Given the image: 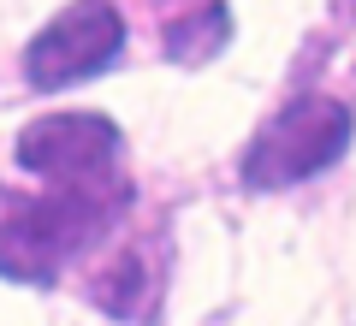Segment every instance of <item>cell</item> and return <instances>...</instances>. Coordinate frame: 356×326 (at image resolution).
Returning a JSON list of instances; mask_svg holds the SVG:
<instances>
[{"instance_id":"cell-1","label":"cell","mask_w":356,"mask_h":326,"mask_svg":"<svg viewBox=\"0 0 356 326\" xmlns=\"http://www.w3.org/2000/svg\"><path fill=\"white\" fill-rule=\"evenodd\" d=\"M125 208H131L125 172L48 184L42 196L0 184V279L54 285L102 231H113V220Z\"/></svg>"},{"instance_id":"cell-2","label":"cell","mask_w":356,"mask_h":326,"mask_svg":"<svg viewBox=\"0 0 356 326\" xmlns=\"http://www.w3.org/2000/svg\"><path fill=\"white\" fill-rule=\"evenodd\" d=\"M344 149H350V107L332 101V95H297L243 149V184L250 190L303 184V178L327 172Z\"/></svg>"},{"instance_id":"cell-3","label":"cell","mask_w":356,"mask_h":326,"mask_svg":"<svg viewBox=\"0 0 356 326\" xmlns=\"http://www.w3.org/2000/svg\"><path fill=\"white\" fill-rule=\"evenodd\" d=\"M125 54V13L113 0H72L65 13L30 36L24 48V83L30 89H65L83 77H102L107 65Z\"/></svg>"},{"instance_id":"cell-4","label":"cell","mask_w":356,"mask_h":326,"mask_svg":"<svg viewBox=\"0 0 356 326\" xmlns=\"http://www.w3.org/2000/svg\"><path fill=\"white\" fill-rule=\"evenodd\" d=\"M119 149L125 142H119V125L107 113H48L18 131L13 161L48 184H72V178L119 172Z\"/></svg>"},{"instance_id":"cell-5","label":"cell","mask_w":356,"mask_h":326,"mask_svg":"<svg viewBox=\"0 0 356 326\" xmlns=\"http://www.w3.org/2000/svg\"><path fill=\"white\" fill-rule=\"evenodd\" d=\"M89 302L107 309L113 320H149L154 302H161V267H154V255L143 250V243L119 250L113 261L102 267V279L89 285Z\"/></svg>"},{"instance_id":"cell-6","label":"cell","mask_w":356,"mask_h":326,"mask_svg":"<svg viewBox=\"0 0 356 326\" xmlns=\"http://www.w3.org/2000/svg\"><path fill=\"white\" fill-rule=\"evenodd\" d=\"M226 36H232L226 0H202L196 13H184V18L166 24L161 48H166V60H178V65H202V60H214V54L226 48Z\"/></svg>"},{"instance_id":"cell-7","label":"cell","mask_w":356,"mask_h":326,"mask_svg":"<svg viewBox=\"0 0 356 326\" xmlns=\"http://www.w3.org/2000/svg\"><path fill=\"white\" fill-rule=\"evenodd\" d=\"M339 13H344V18H356V0H339Z\"/></svg>"}]
</instances>
